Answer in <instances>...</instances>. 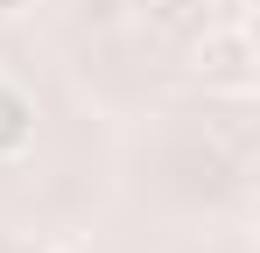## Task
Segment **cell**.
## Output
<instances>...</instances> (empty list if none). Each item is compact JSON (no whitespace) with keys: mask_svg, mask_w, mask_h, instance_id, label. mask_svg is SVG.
Returning <instances> with one entry per match:
<instances>
[{"mask_svg":"<svg viewBox=\"0 0 260 253\" xmlns=\"http://www.w3.org/2000/svg\"><path fill=\"white\" fill-rule=\"evenodd\" d=\"M28 141H36V99H28L21 84L0 78V162H7V155H21Z\"/></svg>","mask_w":260,"mask_h":253,"instance_id":"obj_2","label":"cell"},{"mask_svg":"<svg viewBox=\"0 0 260 253\" xmlns=\"http://www.w3.org/2000/svg\"><path fill=\"white\" fill-rule=\"evenodd\" d=\"M28 7H36V0H0V21H21Z\"/></svg>","mask_w":260,"mask_h":253,"instance_id":"obj_3","label":"cell"},{"mask_svg":"<svg viewBox=\"0 0 260 253\" xmlns=\"http://www.w3.org/2000/svg\"><path fill=\"white\" fill-rule=\"evenodd\" d=\"M197 78L211 84V91H232V99H246L260 84V49L253 36L232 21V28H211V36L197 42Z\"/></svg>","mask_w":260,"mask_h":253,"instance_id":"obj_1","label":"cell"},{"mask_svg":"<svg viewBox=\"0 0 260 253\" xmlns=\"http://www.w3.org/2000/svg\"><path fill=\"white\" fill-rule=\"evenodd\" d=\"M49 253H71V246H49Z\"/></svg>","mask_w":260,"mask_h":253,"instance_id":"obj_4","label":"cell"}]
</instances>
